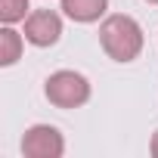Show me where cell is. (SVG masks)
<instances>
[{"instance_id": "7a4b0ae2", "label": "cell", "mask_w": 158, "mask_h": 158, "mask_svg": "<svg viewBox=\"0 0 158 158\" xmlns=\"http://www.w3.org/2000/svg\"><path fill=\"white\" fill-rule=\"evenodd\" d=\"M90 93H93L90 81L81 71H71V68H59L44 81V96L56 109H81L90 102Z\"/></svg>"}, {"instance_id": "3957f363", "label": "cell", "mask_w": 158, "mask_h": 158, "mask_svg": "<svg viewBox=\"0 0 158 158\" xmlns=\"http://www.w3.org/2000/svg\"><path fill=\"white\" fill-rule=\"evenodd\" d=\"M22 155L25 158H62L65 136L53 124H31L22 136Z\"/></svg>"}, {"instance_id": "5b68a950", "label": "cell", "mask_w": 158, "mask_h": 158, "mask_svg": "<svg viewBox=\"0 0 158 158\" xmlns=\"http://www.w3.org/2000/svg\"><path fill=\"white\" fill-rule=\"evenodd\" d=\"M59 10L77 25H93V22L106 19L109 0H59Z\"/></svg>"}, {"instance_id": "ba28073f", "label": "cell", "mask_w": 158, "mask_h": 158, "mask_svg": "<svg viewBox=\"0 0 158 158\" xmlns=\"http://www.w3.org/2000/svg\"><path fill=\"white\" fill-rule=\"evenodd\" d=\"M149 152L158 158V130H155V133H152V139H149Z\"/></svg>"}, {"instance_id": "9c48e42d", "label": "cell", "mask_w": 158, "mask_h": 158, "mask_svg": "<svg viewBox=\"0 0 158 158\" xmlns=\"http://www.w3.org/2000/svg\"><path fill=\"white\" fill-rule=\"evenodd\" d=\"M146 3H152V6H158V0H146Z\"/></svg>"}, {"instance_id": "6da1fadb", "label": "cell", "mask_w": 158, "mask_h": 158, "mask_svg": "<svg viewBox=\"0 0 158 158\" xmlns=\"http://www.w3.org/2000/svg\"><path fill=\"white\" fill-rule=\"evenodd\" d=\"M99 47H102V53L109 59L127 65V62L139 59V53L146 47L143 25L133 16H127V13H112L99 25Z\"/></svg>"}, {"instance_id": "52a82bcc", "label": "cell", "mask_w": 158, "mask_h": 158, "mask_svg": "<svg viewBox=\"0 0 158 158\" xmlns=\"http://www.w3.org/2000/svg\"><path fill=\"white\" fill-rule=\"evenodd\" d=\"M28 13H31L28 0H0V22L3 25H19L28 19Z\"/></svg>"}, {"instance_id": "277c9868", "label": "cell", "mask_w": 158, "mask_h": 158, "mask_svg": "<svg viewBox=\"0 0 158 158\" xmlns=\"http://www.w3.org/2000/svg\"><path fill=\"white\" fill-rule=\"evenodd\" d=\"M22 25H25L22 28L25 40L31 47H40V50L59 44V37H62V16L56 10H31Z\"/></svg>"}, {"instance_id": "8992f818", "label": "cell", "mask_w": 158, "mask_h": 158, "mask_svg": "<svg viewBox=\"0 0 158 158\" xmlns=\"http://www.w3.org/2000/svg\"><path fill=\"white\" fill-rule=\"evenodd\" d=\"M25 53V34H19L13 25H3L0 28V65L10 68L22 59Z\"/></svg>"}]
</instances>
